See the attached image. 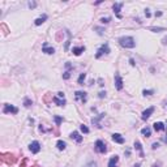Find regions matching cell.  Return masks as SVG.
Instances as JSON below:
<instances>
[{"label": "cell", "instance_id": "cell-1", "mask_svg": "<svg viewBox=\"0 0 167 167\" xmlns=\"http://www.w3.org/2000/svg\"><path fill=\"white\" fill-rule=\"evenodd\" d=\"M119 43L124 48H134L136 47V41L132 37H121L119 39Z\"/></svg>", "mask_w": 167, "mask_h": 167}, {"label": "cell", "instance_id": "cell-2", "mask_svg": "<svg viewBox=\"0 0 167 167\" xmlns=\"http://www.w3.org/2000/svg\"><path fill=\"white\" fill-rule=\"evenodd\" d=\"M94 150L97 151V153H99V154H104L106 151H107V148H106L104 142L102 140H97L95 145H94Z\"/></svg>", "mask_w": 167, "mask_h": 167}, {"label": "cell", "instance_id": "cell-3", "mask_svg": "<svg viewBox=\"0 0 167 167\" xmlns=\"http://www.w3.org/2000/svg\"><path fill=\"white\" fill-rule=\"evenodd\" d=\"M104 54H110V47H108V43H104V44H102V46L98 48V51H97V54H95V58L97 59H99L102 55H104Z\"/></svg>", "mask_w": 167, "mask_h": 167}, {"label": "cell", "instance_id": "cell-4", "mask_svg": "<svg viewBox=\"0 0 167 167\" xmlns=\"http://www.w3.org/2000/svg\"><path fill=\"white\" fill-rule=\"evenodd\" d=\"M2 162H4L7 164H13L16 162V157L13 154H2Z\"/></svg>", "mask_w": 167, "mask_h": 167}, {"label": "cell", "instance_id": "cell-5", "mask_svg": "<svg viewBox=\"0 0 167 167\" xmlns=\"http://www.w3.org/2000/svg\"><path fill=\"white\" fill-rule=\"evenodd\" d=\"M3 112L4 114H14V115H16V114L18 112V108L17 107H14L13 104H8V103H5L4 104V108H3Z\"/></svg>", "mask_w": 167, "mask_h": 167}, {"label": "cell", "instance_id": "cell-6", "mask_svg": "<svg viewBox=\"0 0 167 167\" xmlns=\"http://www.w3.org/2000/svg\"><path fill=\"white\" fill-rule=\"evenodd\" d=\"M29 150L32 151L33 154H37V153H39L41 151V144L38 142V141H33L32 144L29 145Z\"/></svg>", "mask_w": 167, "mask_h": 167}, {"label": "cell", "instance_id": "cell-7", "mask_svg": "<svg viewBox=\"0 0 167 167\" xmlns=\"http://www.w3.org/2000/svg\"><path fill=\"white\" fill-rule=\"evenodd\" d=\"M74 98H76V101H81L82 103H86V101H88V94L85 92H76L74 93Z\"/></svg>", "mask_w": 167, "mask_h": 167}, {"label": "cell", "instance_id": "cell-8", "mask_svg": "<svg viewBox=\"0 0 167 167\" xmlns=\"http://www.w3.org/2000/svg\"><path fill=\"white\" fill-rule=\"evenodd\" d=\"M123 5H124L123 3H115V4H114V7H112V9H114V12H115V14H116L118 18H121L120 9H121V7H123Z\"/></svg>", "mask_w": 167, "mask_h": 167}, {"label": "cell", "instance_id": "cell-9", "mask_svg": "<svg viewBox=\"0 0 167 167\" xmlns=\"http://www.w3.org/2000/svg\"><path fill=\"white\" fill-rule=\"evenodd\" d=\"M115 86H116L118 90H121V89H123V78L120 77L119 73L115 74Z\"/></svg>", "mask_w": 167, "mask_h": 167}, {"label": "cell", "instance_id": "cell-10", "mask_svg": "<svg viewBox=\"0 0 167 167\" xmlns=\"http://www.w3.org/2000/svg\"><path fill=\"white\" fill-rule=\"evenodd\" d=\"M42 52H44V54H48V55H52L55 52V48L54 47H48V44L44 42L43 43V47H42Z\"/></svg>", "mask_w": 167, "mask_h": 167}, {"label": "cell", "instance_id": "cell-11", "mask_svg": "<svg viewBox=\"0 0 167 167\" xmlns=\"http://www.w3.org/2000/svg\"><path fill=\"white\" fill-rule=\"evenodd\" d=\"M153 112H154V107H149L148 110H145V111L142 112V116H141V118H142V120H148Z\"/></svg>", "mask_w": 167, "mask_h": 167}, {"label": "cell", "instance_id": "cell-12", "mask_svg": "<svg viewBox=\"0 0 167 167\" xmlns=\"http://www.w3.org/2000/svg\"><path fill=\"white\" fill-rule=\"evenodd\" d=\"M118 162H119V157L118 155H112L110 158V161H108V167H118L116 166Z\"/></svg>", "mask_w": 167, "mask_h": 167}, {"label": "cell", "instance_id": "cell-13", "mask_svg": "<svg viewBox=\"0 0 167 167\" xmlns=\"http://www.w3.org/2000/svg\"><path fill=\"white\" fill-rule=\"evenodd\" d=\"M112 140L115 141V142H118V144H124V137L121 134H119V133H114L112 134Z\"/></svg>", "mask_w": 167, "mask_h": 167}, {"label": "cell", "instance_id": "cell-14", "mask_svg": "<svg viewBox=\"0 0 167 167\" xmlns=\"http://www.w3.org/2000/svg\"><path fill=\"white\" fill-rule=\"evenodd\" d=\"M153 125H154V129L157 132H159V131H166V125L163 123H161V121H155Z\"/></svg>", "mask_w": 167, "mask_h": 167}, {"label": "cell", "instance_id": "cell-15", "mask_svg": "<svg viewBox=\"0 0 167 167\" xmlns=\"http://www.w3.org/2000/svg\"><path fill=\"white\" fill-rule=\"evenodd\" d=\"M103 118H104V114H99V116H98V118H93V119H92V123H93L94 125H97L98 128H102V125L99 124V120L103 119Z\"/></svg>", "mask_w": 167, "mask_h": 167}, {"label": "cell", "instance_id": "cell-16", "mask_svg": "<svg viewBox=\"0 0 167 167\" xmlns=\"http://www.w3.org/2000/svg\"><path fill=\"white\" fill-rule=\"evenodd\" d=\"M71 137H72L76 142H78V144L82 142V140H84V138H82V136H81L78 132H72V133H71Z\"/></svg>", "mask_w": 167, "mask_h": 167}, {"label": "cell", "instance_id": "cell-17", "mask_svg": "<svg viewBox=\"0 0 167 167\" xmlns=\"http://www.w3.org/2000/svg\"><path fill=\"white\" fill-rule=\"evenodd\" d=\"M84 51H85V47H84V46H80V47H73V48H72V52H73V54H74L76 56H80Z\"/></svg>", "mask_w": 167, "mask_h": 167}, {"label": "cell", "instance_id": "cell-18", "mask_svg": "<svg viewBox=\"0 0 167 167\" xmlns=\"http://www.w3.org/2000/svg\"><path fill=\"white\" fill-rule=\"evenodd\" d=\"M46 20H47V14H43L42 17H38V18L34 21V24H35L37 26H39V25H42V24H43V22L46 21Z\"/></svg>", "mask_w": 167, "mask_h": 167}, {"label": "cell", "instance_id": "cell-19", "mask_svg": "<svg viewBox=\"0 0 167 167\" xmlns=\"http://www.w3.org/2000/svg\"><path fill=\"white\" fill-rule=\"evenodd\" d=\"M134 148L138 150V154L140 157H144V151H142V145H141V142L140 141H134Z\"/></svg>", "mask_w": 167, "mask_h": 167}, {"label": "cell", "instance_id": "cell-20", "mask_svg": "<svg viewBox=\"0 0 167 167\" xmlns=\"http://www.w3.org/2000/svg\"><path fill=\"white\" fill-rule=\"evenodd\" d=\"M54 102L58 104V106H64L65 104V99L64 98H60V97H54Z\"/></svg>", "mask_w": 167, "mask_h": 167}, {"label": "cell", "instance_id": "cell-21", "mask_svg": "<svg viewBox=\"0 0 167 167\" xmlns=\"http://www.w3.org/2000/svg\"><path fill=\"white\" fill-rule=\"evenodd\" d=\"M141 133H142L144 136H145V137H150V136H151V129H150L149 127L142 128V129H141Z\"/></svg>", "mask_w": 167, "mask_h": 167}, {"label": "cell", "instance_id": "cell-22", "mask_svg": "<svg viewBox=\"0 0 167 167\" xmlns=\"http://www.w3.org/2000/svg\"><path fill=\"white\" fill-rule=\"evenodd\" d=\"M56 146H58L59 150H64V149L67 148V144H65L64 141H62V140H59V141L56 142Z\"/></svg>", "mask_w": 167, "mask_h": 167}, {"label": "cell", "instance_id": "cell-23", "mask_svg": "<svg viewBox=\"0 0 167 167\" xmlns=\"http://www.w3.org/2000/svg\"><path fill=\"white\" fill-rule=\"evenodd\" d=\"M65 33L68 35V41L65 42V50H68V47H69V43H71V33L68 32V30H65Z\"/></svg>", "mask_w": 167, "mask_h": 167}, {"label": "cell", "instance_id": "cell-24", "mask_svg": "<svg viewBox=\"0 0 167 167\" xmlns=\"http://www.w3.org/2000/svg\"><path fill=\"white\" fill-rule=\"evenodd\" d=\"M32 104H33V101L29 99V98H25V101H24V106H25V107H30Z\"/></svg>", "mask_w": 167, "mask_h": 167}, {"label": "cell", "instance_id": "cell-25", "mask_svg": "<svg viewBox=\"0 0 167 167\" xmlns=\"http://www.w3.org/2000/svg\"><path fill=\"white\" fill-rule=\"evenodd\" d=\"M80 129H81V132H84V133H89V132H90L89 128H88L85 124H81V125H80Z\"/></svg>", "mask_w": 167, "mask_h": 167}, {"label": "cell", "instance_id": "cell-26", "mask_svg": "<svg viewBox=\"0 0 167 167\" xmlns=\"http://www.w3.org/2000/svg\"><path fill=\"white\" fill-rule=\"evenodd\" d=\"M85 77H86L85 73H81L80 74V77H78V84H80V85H84V80H85Z\"/></svg>", "mask_w": 167, "mask_h": 167}, {"label": "cell", "instance_id": "cell-27", "mask_svg": "<svg viewBox=\"0 0 167 167\" xmlns=\"http://www.w3.org/2000/svg\"><path fill=\"white\" fill-rule=\"evenodd\" d=\"M54 120H55V123H56V125H60V123L64 120L62 116H54Z\"/></svg>", "mask_w": 167, "mask_h": 167}, {"label": "cell", "instance_id": "cell-28", "mask_svg": "<svg viewBox=\"0 0 167 167\" xmlns=\"http://www.w3.org/2000/svg\"><path fill=\"white\" fill-rule=\"evenodd\" d=\"M142 94L144 95H151V94H154V90H144V92H142Z\"/></svg>", "mask_w": 167, "mask_h": 167}, {"label": "cell", "instance_id": "cell-29", "mask_svg": "<svg viewBox=\"0 0 167 167\" xmlns=\"http://www.w3.org/2000/svg\"><path fill=\"white\" fill-rule=\"evenodd\" d=\"M110 21H111L110 17H102V18H101V22H102V24H108Z\"/></svg>", "mask_w": 167, "mask_h": 167}, {"label": "cell", "instance_id": "cell-30", "mask_svg": "<svg viewBox=\"0 0 167 167\" xmlns=\"http://www.w3.org/2000/svg\"><path fill=\"white\" fill-rule=\"evenodd\" d=\"M69 77H71V72H69V71L64 72V74H63V78H64V80H68Z\"/></svg>", "mask_w": 167, "mask_h": 167}, {"label": "cell", "instance_id": "cell-31", "mask_svg": "<svg viewBox=\"0 0 167 167\" xmlns=\"http://www.w3.org/2000/svg\"><path fill=\"white\" fill-rule=\"evenodd\" d=\"M29 8H35V7H37V3L35 2H29Z\"/></svg>", "mask_w": 167, "mask_h": 167}, {"label": "cell", "instance_id": "cell-32", "mask_svg": "<svg viewBox=\"0 0 167 167\" xmlns=\"http://www.w3.org/2000/svg\"><path fill=\"white\" fill-rule=\"evenodd\" d=\"M94 30H97L99 35H102V34H103V32H104V30H103V29H101V27H94Z\"/></svg>", "mask_w": 167, "mask_h": 167}, {"label": "cell", "instance_id": "cell-33", "mask_svg": "<svg viewBox=\"0 0 167 167\" xmlns=\"http://www.w3.org/2000/svg\"><path fill=\"white\" fill-rule=\"evenodd\" d=\"M150 30H153V32H161V30H163V27H151Z\"/></svg>", "mask_w": 167, "mask_h": 167}, {"label": "cell", "instance_id": "cell-34", "mask_svg": "<svg viewBox=\"0 0 167 167\" xmlns=\"http://www.w3.org/2000/svg\"><path fill=\"white\" fill-rule=\"evenodd\" d=\"M158 146H159V144H158V142H154L153 145H151V149H153V150H155Z\"/></svg>", "mask_w": 167, "mask_h": 167}, {"label": "cell", "instance_id": "cell-35", "mask_svg": "<svg viewBox=\"0 0 167 167\" xmlns=\"http://www.w3.org/2000/svg\"><path fill=\"white\" fill-rule=\"evenodd\" d=\"M98 97H99V98H104L106 97V92H101L99 94H98Z\"/></svg>", "mask_w": 167, "mask_h": 167}, {"label": "cell", "instance_id": "cell-36", "mask_svg": "<svg viewBox=\"0 0 167 167\" xmlns=\"http://www.w3.org/2000/svg\"><path fill=\"white\" fill-rule=\"evenodd\" d=\"M145 16H146L148 18H149V17L151 16V14H150V12H149V9H145Z\"/></svg>", "mask_w": 167, "mask_h": 167}, {"label": "cell", "instance_id": "cell-37", "mask_svg": "<svg viewBox=\"0 0 167 167\" xmlns=\"http://www.w3.org/2000/svg\"><path fill=\"white\" fill-rule=\"evenodd\" d=\"M129 63H131V65H132V67H134V65H136V63H134V60H133V59H129Z\"/></svg>", "mask_w": 167, "mask_h": 167}, {"label": "cell", "instance_id": "cell-38", "mask_svg": "<svg viewBox=\"0 0 167 167\" xmlns=\"http://www.w3.org/2000/svg\"><path fill=\"white\" fill-rule=\"evenodd\" d=\"M58 97H60V98H64V93H62V92H59V93H58Z\"/></svg>", "mask_w": 167, "mask_h": 167}, {"label": "cell", "instance_id": "cell-39", "mask_svg": "<svg viewBox=\"0 0 167 167\" xmlns=\"http://www.w3.org/2000/svg\"><path fill=\"white\" fill-rule=\"evenodd\" d=\"M155 16L157 17H161L162 16V12H155Z\"/></svg>", "mask_w": 167, "mask_h": 167}, {"label": "cell", "instance_id": "cell-40", "mask_svg": "<svg viewBox=\"0 0 167 167\" xmlns=\"http://www.w3.org/2000/svg\"><path fill=\"white\" fill-rule=\"evenodd\" d=\"M99 85H101V86H103V85H104V84H103V80H102V78H99Z\"/></svg>", "mask_w": 167, "mask_h": 167}, {"label": "cell", "instance_id": "cell-41", "mask_svg": "<svg viewBox=\"0 0 167 167\" xmlns=\"http://www.w3.org/2000/svg\"><path fill=\"white\" fill-rule=\"evenodd\" d=\"M134 167H140V163H137V164H134Z\"/></svg>", "mask_w": 167, "mask_h": 167}, {"label": "cell", "instance_id": "cell-42", "mask_svg": "<svg viewBox=\"0 0 167 167\" xmlns=\"http://www.w3.org/2000/svg\"><path fill=\"white\" fill-rule=\"evenodd\" d=\"M153 167H158V166H157V164H154V166H153Z\"/></svg>", "mask_w": 167, "mask_h": 167}]
</instances>
